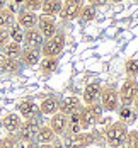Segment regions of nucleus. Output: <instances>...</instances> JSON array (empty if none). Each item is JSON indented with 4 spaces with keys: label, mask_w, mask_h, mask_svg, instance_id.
<instances>
[{
    "label": "nucleus",
    "mask_w": 138,
    "mask_h": 148,
    "mask_svg": "<svg viewBox=\"0 0 138 148\" xmlns=\"http://www.w3.org/2000/svg\"><path fill=\"white\" fill-rule=\"evenodd\" d=\"M126 134H128V126H126V124H123L121 121L113 123V124L106 130L107 147L109 148H121L123 145H124Z\"/></svg>",
    "instance_id": "obj_1"
},
{
    "label": "nucleus",
    "mask_w": 138,
    "mask_h": 148,
    "mask_svg": "<svg viewBox=\"0 0 138 148\" xmlns=\"http://www.w3.org/2000/svg\"><path fill=\"white\" fill-rule=\"evenodd\" d=\"M63 48H65V34L56 31L55 36H51L49 39H45V43L41 46V55L55 58L63 51Z\"/></svg>",
    "instance_id": "obj_2"
},
{
    "label": "nucleus",
    "mask_w": 138,
    "mask_h": 148,
    "mask_svg": "<svg viewBox=\"0 0 138 148\" xmlns=\"http://www.w3.org/2000/svg\"><path fill=\"white\" fill-rule=\"evenodd\" d=\"M137 94H138L137 77H128V78L121 84L119 92H118V95H119V104H121V106H131Z\"/></svg>",
    "instance_id": "obj_3"
},
{
    "label": "nucleus",
    "mask_w": 138,
    "mask_h": 148,
    "mask_svg": "<svg viewBox=\"0 0 138 148\" xmlns=\"http://www.w3.org/2000/svg\"><path fill=\"white\" fill-rule=\"evenodd\" d=\"M99 104L102 106V111L106 112H114L119 106V95H118V89L113 85L102 87L101 90V97H99Z\"/></svg>",
    "instance_id": "obj_4"
},
{
    "label": "nucleus",
    "mask_w": 138,
    "mask_h": 148,
    "mask_svg": "<svg viewBox=\"0 0 138 148\" xmlns=\"http://www.w3.org/2000/svg\"><path fill=\"white\" fill-rule=\"evenodd\" d=\"M95 141V134L91 131H80V133L70 134L65 138V148H89Z\"/></svg>",
    "instance_id": "obj_5"
},
{
    "label": "nucleus",
    "mask_w": 138,
    "mask_h": 148,
    "mask_svg": "<svg viewBox=\"0 0 138 148\" xmlns=\"http://www.w3.org/2000/svg\"><path fill=\"white\" fill-rule=\"evenodd\" d=\"M63 5H61L60 10V19L65 22H70V21H75L78 14H80V9L84 7L85 0H61Z\"/></svg>",
    "instance_id": "obj_6"
},
{
    "label": "nucleus",
    "mask_w": 138,
    "mask_h": 148,
    "mask_svg": "<svg viewBox=\"0 0 138 148\" xmlns=\"http://www.w3.org/2000/svg\"><path fill=\"white\" fill-rule=\"evenodd\" d=\"M38 130H39V123L36 119H26V123L21 124L19 128V141H24V143H29V141H34L36 140V134H38Z\"/></svg>",
    "instance_id": "obj_7"
},
{
    "label": "nucleus",
    "mask_w": 138,
    "mask_h": 148,
    "mask_svg": "<svg viewBox=\"0 0 138 148\" xmlns=\"http://www.w3.org/2000/svg\"><path fill=\"white\" fill-rule=\"evenodd\" d=\"M38 31L43 34L45 39H49L51 36L56 34V19L51 17V15H39L38 17V24H36Z\"/></svg>",
    "instance_id": "obj_8"
},
{
    "label": "nucleus",
    "mask_w": 138,
    "mask_h": 148,
    "mask_svg": "<svg viewBox=\"0 0 138 148\" xmlns=\"http://www.w3.org/2000/svg\"><path fill=\"white\" fill-rule=\"evenodd\" d=\"M48 126L53 130V133L56 134V136H63V134L67 133V128H68V116L58 111V112H55L51 116Z\"/></svg>",
    "instance_id": "obj_9"
},
{
    "label": "nucleus",
    "mask_w": 138,
    "mask_h": 148,
    "mask_svg": "<svg viewBox=\"0 0 138 148\" xmlns=\"http://www.w3.org/2000/svg\"><path fill=\"white\" fill-rule=\"evenodd\" d=\"M38 17L39 15H36V12H31V10H26V9H21L17 15H15V22L22 27V29H31V27H36V24H38Z\"/></svg>",
    "instance_id": "obj_10"
},
{
    "label": "nucleus",
    "mask_w": 138,
    "mask_h": 148,
    "mask_svg": "<svg viewBox=\"0 0 138 148\" xmlns=\"http://www.w3.org/2000/svg\"><path fill=\"white\" fill-rule=\"evenodd\" d=\"M101 90H102V85H101L99 82L89 84V85L84 89V92H82V102L85 104V106H91V104L97 102L99 97H101Z\"/></svg>",
    "instance_id": "obj_11"
},
{
    "label": "nucleus",
    "mask_w": 138,
    "mask_h": 148,
    "mask_svg": "<svg viewBox=\"0 0 138 148\" xmlns=\"http://www.w3.org/2000/svg\"><path fill=\"white\" fill-rule=\"evenodd\" d=\"M17 111H19V116L21 118H26V119H34L38 114H41L39 112V107L36 106L34 101H31V99L21 101V102L17 104Z\"/></svg>",
    "instance_id": "obj_12"
},
{
    "label": "nucleus",
    "mask_w": 138,
    "mask_h": 148,
    "mask_svg": "<svg viewBox=\"0 0 138 148\" xmlns=\"http://www.w3.org/2000/svg\"><path fill=\"white\" fill-rule=\"evenodd\" d=\"M22 43L27 46V48H39V49H41V46L45 43V38H43V34L38 31V27H31V29L24 31V39H22Z\"/></svg>",
    "instance_id": "obj_13"
},
{
    "label": "nucleus",
    "mask_w": 138,
    "mask_h": 148,
    "mask_svg": "<svg viewBox=\"0 0 138 148\" xmlns=\"http://www.w3.org/2000/svg\"><path fill=\"white\" fill-rule=\"evenodd\" d=\"M82 107V101L78 99V97H73V95H68V97H63L60 101V112L63 114H67V116H70V114H73V112H78V109Z\"/></svg>",
    "instance_id": "obj_14"
},
{
    "label": "nucleus",
    "mask_w": 138,
    "mask_h": 148,
    "mask_svg": "<svg viewBox=\"0 0 138 148\" xmlns=\"http://www.w3.org/2000/svg\"><path fill=\"white\" fill-rule=\"evenodd\" d=\"M41 58H43V55H41L39 48H24L22 53H21V61L24 65H27V66L38 65L41 61Z\"/></svg>",
    "instance_id": "obj_15"
},
{
    "label": "nucleus",
    "mask_w": 138,
    "mask_h": 148,
    "mask_svg": "<svg viewBox=\"0 0 138 148\" xmlns=\"http://www.w3.org/2000/svg\"><path fill=\"white\" fill-rule=\"evenodd\" d=\"M39 112L41 114H45V116H53L55 112H58V109H60V101L56 99V97H46L43 99L41 102H39Z\"/></svg>",
    "instance_id": "obj_16"
},
{
    "label": "nucleus",
    "mask_w": 138,
    "mask_h": 148,
    "mask_svg": "<svg viewBox=\"0 0 138 148\" xmlns=\"http://www.w3.org/2000/svg\"><path fill=\"white\" fill-rule=\"evenodd\" d=\"M78 123H80L82 130H87V128H91V126H94L97 123V119L94 118V114L91 112L89 106H82L78 109Z\"/></svg>",
    "instance_id": "obj_17"
},
{
    "label": "nucleus",
    "mask_w": 138,
    "mask_h": 148,
    "mask_svg": "<svg viewBox=\"0 0 138 148\" xmlns=\"http://www.w3.org/2000/svg\"><path fill=\"white\" fill-rule=\"evenodd\" d=\"M21 124H22V118H21L17 112H10V114H7V116L3 118V128L7 130L9 134L17 133L19 128H21Z\"/></svg>",
    "instance_id": "obj_18"
},
{
    "label": "nucleus",
    "mask_w": 138,
    "mask_h": 148,
    "mask_svg": "<svg viewBox=\"0 0 138 148\" xmlns=\"http://www.w3.org/2000/svg\"><path fill=\"white\" fill-rule=\"evenodd\" d=\"M61 5H63L61 0H43L41 12H43V15L56 17V15L60 14V10H61Z\"/></svg>",
    "instance_id": "obj_19"
},
{
    "label": "nucleus",
    "mask_w": 138,
    "mask_h": 148,
    "mask_svg": "<svg viewBox=\"0 0 138 148\" xmlns=\"http://www.w3.org/2000/svg\"><path fill=\"white\" fill-rule=\"evenodd\" d=\"M119 119L118 121H121L123 124H126V126H130V124H135L138 119V114L131 109V106H121L119 107Z\"/></svg>",
    "instance_id": "obj_20"
},
{
    "label": "nucleus",
    "mask_w": 138,
    "mask_h": 148,
    "mask_svg": "<svg viewBox=\"0 0 138 148\" xmlns=\"http://www.w3.org/2000/svg\"><path fill=\"white\" fill-rule=\"evenodd\" d=\"M19 70H21V65L17 60L7 58V56L0 58V73H17Z\"/></svg>",
    "instance_id": "obj_21"
},
{
    "label": "nucleus",
    "mask_w": 138,
    "mask_h": 148,
    "mask_svg": "<svg viewBox=\"0 0 138 148\" xmlns=\"http://www.w3.org/2000/svg\"><path fill=\"white\" fill-rule=\"evenodd\" d=\"M56 138V134L53 133V130L49 126H39L38 134H36V141L38 145H43V143H53V140Z\"/></svg>",
    "instance_id": "obj_22"
},
{
    "label": "nucleus",
    "mask_w": 138,
    "mask_h": 148,
    "mask_svg": "<svg viewBox=\"0 0 138 148\" xmlns=\"http://www.w3.org/2000/svg\"><path fill=\"white\" fill-rule=\"evenodd\" d=\"M39 65V68H41V72L46 75L53 73L56 68H58V56H55V58H49V56H43L41 61L38 63Z\"/></svg>",
    "instance_id": "obj_23"
},
{
    "label": "nucleus",
    "mask_w": 138,
    "mask_h": 148,
    "mask_svg": "<svg viewBox=\"0 0 138 148\" xmlns=\"http://www.w3.org/2000/svg\"><path fill=\"white\" fill-rule=\"evenodd\" d=\"M2 49H3V56L14 58V60L21 58V53H22V46H21V43H14V41H9Z\"/></svg>",
    "instance_id": "obj_24"
},
{
    "label": "nucleus",
    "mask_w": 138,
    "mask_h": 148,
    "mask_svg": "<svg viewBox=\"0 0 138 148\" xmlns=\"http://www.w3.org/2000/svg\"><path fill=\"white\" fill-rule=\"evenodd\" d=\"M12 24H15V12H12L10 9H2L0 10V27L9 29Z\"/></svg>",
    "instance_id": "obj_25"
},
{
    "label": "nucleus",
    "mask_w": 138,
    "mask_h": 148,
    "mask_svg": "<svg viewBox=\"0 0 138 148\" xmlns=\"http://www.w3.org/2000/svg\"><path fill=\"white\" fill-rule=\"evenodd\" d=\"M95 17V7L94 5H89V3H84V7L80 9V14H78V19L82 22H89Z\"/></svg>",
    "instance_id": "obj_26"
},
{
    "label": "nucleus",
    "mask_w": 138,
    "mask_h": 148,
    "mask_svg": "<svg viewBox=\"0 0 138 148\" xmlns=\"http://www.w3.org/2000/svg\"><path fill=\"white\" fill-rule=\"evenodd\" d=\"M9 38H10V41H14V43H22V39H24V29L15 22L12 24L10 27H9Z\"/></svg>",
    "instance_id": "obj_27"
},
{
    "label": "nucleus",
    "mask_w": 138,
    "mask_h": 148,
    "mask_svg": "<svg viewBox=\"0 0 138 148\" xmlns=\"http://www.w3.org/2000/svg\"><path fill=\"white\" fill-rule=\"evenodd\" d=\"M123 148H138V130H128Z\"/></svg>",
    "instance_id": "obj_28"
},
{
    "label": "nucleus",
    "mask_w": 138,
    "mask_h": 148,
    "mask_svg": "<svg viewBox=\"0 0 138 148\" xmlns=\"http://www.w3.org/2000/svg\"><path fill=\"white\" fill-rule=\"evenodd\" d=\"M21 145H22V141H19V138H17V136L9 134L7 138H3V140H2L0 148H21Z\"/></svg>",
    "instance_id": "obj_29"
},
{
    "label": "nucleus",
    "mask_w": 138,
    "mask_h": 148,
    "mask_svg": "<svg viewBox=\"0 0 138 148\" xmlns=\"http://www.w3.org/2000/svg\"><path fill=\"white\" fill-rule=\"evenodd\" d=\"M124 72L128 77H137L138 75V60L130 58L126 63H124Z\"/></svg>",
    "instance_id": "obj_30"
},
{
    "label": "nucleus",
    "mask_w": 138,
    "mask_h": 148,
    "mask_svg": "<svg viewBox=\"0 0 138 148\" xmlns=\"http://www.w3.org/2000/svg\"><path fill=\"white\" fill-rule=\"evenodd\" d=\"M41 5H43V0H24L22 2V9L31 10V12L41 10Z\"/></svg>",
    "instance_id": "obj_31"
},
{
    "label": "nucleus",
    "mask_w": 138,
    "mask_h": 148,
    "mask_svg": "<svg viewBox=\"0 0 138 148\" xmlns=\"http://www.w3.org/2000/svg\"><path fill=\"white\" fill-rule=\"evenodd\" d=\"M89 107H91V112L94 114V118L97 119V121H99V119L102 118V112H104V111H102V106H101L99 102H94V104H91Z\"/></svg>",
    "instance_id": "obj_32"
},
{
    "label": "nucleus",
    "mask_w": 138,
    "mask_h": 148,
    "mask_svg": "<svg viewBox=\"0 0 138 148\" xmlns=\"http://www.w3.org/2000/svg\"><path fill=\"white\" fill-rule=\"evenodd\" d=\"M9 41H10V38H9V29H5V27H0V49L7 45Z\"/></svg>",
    "instance_id": "obj_33"
},
{
    "label": "nucleus",
    "mask_w": 138,
    "mask_h": 148,
    "mask_svg": "<svg viewBox=\"0 0 138 148\" xmlns=\"http://www.w3.org/2000/svg\"><path fill=\"white\" fill-rule=\"evenodd\" d=\"M89 5H94V7H102V5H106L107 0H85Z\"/></svg>",
    "instance_id": "obj_34"
},
{
    "label": "nucleus",
    "mask_w": 138,
    "mask_h": 148,
    "mask_svg": "<svg viewBox=\"0 0 138 148\" xmlns=\"http://www.w3.org/2000/svg\"><path fill=\"white\" fill-rule=\"evenodd\" d=\"M131 106H133V111L138 114V94L135 95V99H133V104H131Z\"/></svg>",
    "instance_id": "obj_35"
},
{
    "label": "nucleus",
    "mask_w": 138,
    "mask_h": 148,
    "mask_svg": "<svg viewBox=\"0 0 138 148\" xmlns=\"http://www.w3.org/2000/svg\"><path fill=\"white\" fill-rule=\"evenodd\" d=\"M39 148H55L53 143H43V145H39Z\"/></svg>",
    "instance_id": "obj_36"
},
{
    "label": "nucleus",
    "mask_w": 138,
    "mask_h": 148,
    "mask_svg": "<svg viewBox=\"0 0 138 148\" xmlns=\"http://www.w3.org/2000/svg\"><path fill=\"white\" fill-rule=\"evenodd\" d=\"M7 7V0H0V10Z\"/></svg>",
    "instance_id": "obj_37"
},
{
    "label": "nucleus",
    "mask_w": 138,
    "mask_h": 148,
    "mask_svg": "<svg viewBox=\"0 0 138 148\" xmlns=\"http://www.w3.org/2000/svg\"><path fill=\"white\" fill-rule=\"evenodd\" d=\"M22 2L24 0H14V3H17V5H22Z\"/></svg>",
    "instance_id": "obj_38"
},
{
    "label": "nucleus",
    "mask_w": 138,
    "mask_h": 148,
    "mask_svg": "<svg viewBox=\"0 0 138 148\" xmlns=\"http://www.w3.org/2000/svg\"><path fill=\"white\" fill-rule=\"evenodd\" d=\"M107 2H113V3H119V2H123V0H107Z\"/></svg>",
    "instance_id": "obj_39"
},
{
    "label": "nucleus",
    "mask_w": 138,
    "mask_h": 148,
    "mask_svg": "<svg viewBox=\"0 0 138 148\" xmlns=\"http://www.w3.org/2000/svg\"><path fill=\"white\" fill-rule=\"evenodd\" d=\"M135 124H137V130H138V119H137V123H135Z\"/></svg>",
    "instance_id": "obj_40"
},
{
    "label": "nucleus",
    "mask_w": 138,
    "mask_h": 148,
    "mask_svg": "<svg viewBox=\"0 0 138 148\" xmlns=\"http://www.w3.org/2000/svg\"><path fill=\"white\" fill-rule=\"evenodd\" d=\"M55 148H65V147H61V145H60V147H55Z\"/></svg>",
    "instance_id": "obj_41"
},
{
    "label": "nucleus",
    "mask_w": 138,
    "mask_h": 148,
    "mask_svg": "<svg viewBox=\"0 0 138 148\" xmlns=\"http://www.w3.org/2000/svg\"><path fill=\"white\" fill-rule=\"evenodd\" d=\"M99 148H106V147H99Z\"/></svg>",
    "instance_id": "obj_42"
},
{
    "label": "nucleus",
    "mask_w": 138,
    "mask_h": 148,
    "mask_svg": "<svg viewBox=\"0 0 138 148\" xmlns=\"http://www.w3.org/2000/svg\"><path fill=\"white\" fill-rule=\"evenodd\" d=\"M89 148H91V147H89Z\"/></svg>",
    "instance_id": "obj_43"
}]
</instances>
